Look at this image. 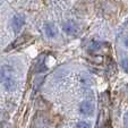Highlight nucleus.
<instances>
[{
  "mask_svg": "<svg viewBox=\"0 0 128 128\" xmlns=\"http://www.w3.org/2000/svg\"><path fill=\"white\" fill-rule=\"evenodd\" d=\"M25 24V17L20 14H16L14 17H12V31L15 33H18L20 32L22 27L24 26Z\"/></svg>",
  "mask_w": 128,
  "mask_h": 128,
  "instance_id": "obj_1",
  "label": "nucleus"
},
{
  "mask_svg": "<svg viewBox=\"0 0 128 128\" xmlns=\"http://www.w3.org/2000/svg\"><path fill=\"white\" fill-rule=\"evenodd\" d=\"M62 28H64V31L67 34H69V35H76V34L78 33L77 24H76L75 22H72V20H68V22L64 23Z\"/></svg>",
  "mask_w": 128,
  "mask_h": 128,
  "instance_id": "obj_2",
  "label": "nucleus"
},
{
  "mask_svg": "<svg viewBox=\"0 0 128 128\" xmlns=\"http://www.w3.org/2000/svg\"><path fill=\"white\" fill-rule=\"evenodd\" d=\"M80 111L85 116H92L93 112H94V106L91 102L84 101L80 104Z\"/></svg>",
  "mask_w": 128,
  "mask_h": 128,
  "instance_id": "obj_3",
  "label": "nucleus"
},
{
  "mask_svg": "<svg viewBox=\"0 0 128 128\" xmlns=\"http://www.w3.org/2000/svg\"><path fill=\"white\" fill-rule=\"evenodd\" d=\"M31 39H32V38H31L30 35H22V36H20L18 39L15 40L14 43H12L9 46H8V48H7V51L12 50V49H16V48H18V46H23V44L27 43V42H28Z\"/></svg>",
  "mask_w": 128,
  "mask_h": 128,
  "instance_id": "obj_4",
  "label": "nucleus"
},
{
  "mask_svg": "<svg viewBox=\"0 0 128 128\" xmlns=\"http://www.w3.org/2000/svg\"><path fill=\"white\" fill-rule=\"evenodd\" d=\"M44 31L48 38H54V36L58 34V30H57L56 25L52 24V23H46L44 25Z\"/></svg>",
  "mask_w": 128,
  "mask_h": 128,
  "instance_id": "obj_5",
  "label": "nucleus"
},
{
  "mask_svg": "<svg viewBox=\"0 0 128 128\" xmlns=\"http://www.w3.org/2000/svg\"><path fill=\"white\" fill-rule=\"evenodd\" d=\"M12 72V68L9 66H5V67L0 68V83H2L4 80H6V78H8V72Z\"/></svg>",
  "mask_w": 128,
  "mask_h": 128,
  "instance_id": "obj_6",
  "label": "nucleus"
},
{
  "mask_svg": "<svg viewBox=\"0 0 128 128\" xmlns=\"http://www.w3.org/2000/svg\"><path fill=\"white\" fill-rule=\"evenodd\" d=\"M90 60L94 64H98V65H101L103 62V57L102 56H91L90 57Z\"/></svg>",
  "mask_w": 128,
  "mask_h": 128,
  "instance_id": "obj_7",
  "label": "nucleus"
},
{
  "mask_svg": "<svg viewBox=\"0 0 128 128\" xmlns=\"http://www.w3.org/2000/svg\"><path fill=\"white\" fill-rule=\"evenodd\" d=\"M100 46H101V44H100L99 42L93 41V42H91V44H90L88 49H90L91 51H96V50H99V49H100Z\"/></svg>",
  "mask_w": 128,
  "mask_h": 128,
  "instance_id": "obj_8",
  "label": "nucleus"
},
{
  "mask_svg": "<svg viewBox=\"0 0 128 128\" xmlns=\"http://www.w3.org/2000/svg\"><path fill=\"white\" fill-rule=\"evenodd\" d=\"M7 120H8V114H7V112L0 109V124L5 122V121H7Z\"/></svg>",
  "mask_w": 128,
  "mask_h": 128,
  "instance_id": "obj_9",
  "label": "nucleus"
},
{
  "mask_svg": "<svg viewBox=\"0 0 128 128\" xmlns=\"http://www.w3.org/2000/svg\"><path fill=\"white\" fill-rule=\"evenodd\" d=\"M43 80H44V77H38V78H35V80H34V83H33V85H34V88H38V87L40 86V85L42 84V82H43Z\"/></svg>",
  "mask_w": 128,
  "mask_h": 128,
  "instance_id": "obj_10",
  "label": "nucleus"
},
{
  "mask_svg": "<svg viewBox=\"0 0 128 128\" xmlns=\"http://www.w3.org/2000/svg\"><path fill=\"white\" fill-rule=\"evenodd\" d=\"M76 128H91V126H90V124L85 122V121H80L76 125Z\"/></svg>",
  "mask_w": 128,
  "mask_h": 128,
  "instance_id": "obj_11",
  "label": "nucleus"
},
{
  "mask_svg": "<svg viewBox=\"0 0 128 128\" xmlns=\"http://www.w3.org/2000/svg\"><path fill=\"white\" fill-rule=\"evenodd\" d=\"M121 66H122L124 69L128 72V58H125L121 60Z\"/></svg>",
  "mask_w": 128,
  "mask_h": 128,
  "instance_id": "obj_12",
  "label": "nucleus"
},
{
  "mask_svg": "<svg viewBox=\"0 0 128 128\" xmlns=\"http://www.w3.org/2000/svg\"><path fill=\"white\" fill-rule=\"evenodd\" d=\"M124 125L128 128V112H126L125 116H124Z\"/></svg>",
  "mask_w": 128,
  "mask_h": 128,
  "instance_id": "obj_13",
  "label": "nucleus"
},
{
  "mask_svg": "<svg viewBox=\"0 0 128 128\" xmlns=\"http://www.w3.org/2000/svg\"><path fill=\"white\" fill-rule=\"evenodd\" d=\"M125 46L128 48V39H126V41H125Z\"/></svg>",
  "mask_w": 128,
  "mask_h": 128,
  "instance_id": "obj_14",
  "label": "nucleus"
}]
</instances>
